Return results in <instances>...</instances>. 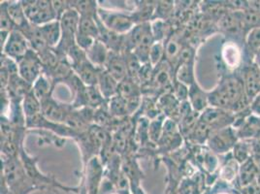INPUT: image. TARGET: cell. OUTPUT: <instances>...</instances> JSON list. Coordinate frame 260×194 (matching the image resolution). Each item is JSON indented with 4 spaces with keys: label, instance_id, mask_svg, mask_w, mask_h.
Returning a JSON list of instances; mask_svg holds the SVG:
<instances>
[{
    "label": "cell",
    "instance_id": "obj_1",
    "mask_svg": "<svg viewBox=\"0 0 260 194\" xmlns=\"http://www.w3.org/2000/svg\"><path fill=\"white\" fill-rule=\"evenodd\" d=\"M1 183L13 194H30L37 188L27 177L20 155L17 157H1Z\"/></svg>",
    "mask_w": 260,
    "mask_h": 194
},
{
    "label": "cell",
    "instance_id": "obj_2",
    "mask_svg": "<svg viewBox=\"0 0 260 194\" xmlns=\"http://www.w3.org/2000/svg\"><path fill=\"white\" fill-rule=\"evenodd\" d=\"M20 158L24 167L25 173L29 180L32 182L37 190H62L65 192H72L78 194L79 186L71 187L67 186L59 182H57L53 176L46 175L40 171L39 167L37 166V158L29 155L24 148L22 147L20 151Z\"/></svg>",
    "mask_w": 260,
    "mask_h": 194
},
{
    "label": "cell",
    "instance_id": "obj_3",
    "mask_svg": "<svg viewBox=\"0 0 260 194\" xmlns=\"http://www.w3.org/2000/svg\"><path fill=\"white\" fill-rule=\"evenodd\" d=\"M22 4L27 20L34 25L40 26L58 20L53 8L52 1L31 0L22 1Z\"/></svg>",
    "mask_w": 260,
    "mask_h": 194
},
{
    "label": "cell",
    "instance_id": "obj_4",
    "mask_svg": "<svg viewBox=\"0 0 260 194\" xmlns=\"http://www.w3.org/2000/svg\"><path fill=\"white\" fill-rule=\"evenodd\" d=\"M98 17L107 28L120 35H125L136 25L132 13L99 8Z\"/></svg>",
    "mask_w": 260,
    "mask_h": 194
},
{
    "label": "cell",
    "instance_id": "obj_5",
    "mask_svg": "<svg viewBox=\"0 0 260 194\" xmlns=\"http://www.w3.org/2000/svg\"><path fill=\"white\" fill-rule=\"evenodd\" d=\"M19 75L26 83L33 86L37 79L43 73L42 61L34 50L30 49L22 59L18 62Z\"/></svg>",
    "mask_w": 260,
    "mask_h": 194
},
{
    "label": "cell",
    "instance_id": "obj_6",
    "mask_svg": "<svg viewBox=\"0 0 260 194\" xmlns=\"http://www.w3.org/2000/svg\"><path fill=\"white\" fill-rule=\"evenodd\" d=\"M2 54L15 60L17 63L31 49L27 39L19 29L13 30L6 42L1 47Z\"/></svg>",
    "mask_w": 260,
    "mask_h": 194
},
{
    "label": "cell",
    "instance_id": "obj_7",
    "mask_svg": "<svg viewBox=\"0 0 260 194\" xmlns=\"http://www.w3.org/2000/svg\"><path fill=\"white\" fill-rule=\"evenodd\" d=\"M41 109L45 119L54 123H64L65 119L73 110V107L71 104L56 101L52 94L41 101Z\"/></svg>",
    "mask_w": 260,
    "mask_h": 194
},
{
    "label": "cell",
    "instance_id": "obj_8",
    "mask_svg": "<svg viewBox=\"0 0 260 194\" xmlns=\"http://www.w3.org/2000/svg\"><path fill=\"white\" fill-rule=\"evenodd\" d=\"M200 120L203 121L213 131L226 128L228 124L232 121V116L229 112L218 108H207L200 115Z\"/></svg>",
    "mask_w": 260,
    "mask_h": 194
},
{
    "label": "cell",
    "instance_id": "obj_9",
    "mask_svg": "<svg viewBox=\"0 0 260 194\" xmlns=\"http://www.w3.org/2000/svg\"><path fill=\"white\" fill-rule=\"evenodd\" d=\"M235 145V135L230 127L215 131L209 138L211 150L218 153L226 152Z\"/></svg>",
    "mask_w": 260,
    "mask_h": 194
},
{
    "label": "cell",
    "instance_id": "obj_10",
    "mask_svg": "<svg viewBox=\"0 0 260 194\" xmlns=\"http://www.w3.org/2000/svg\"><path fill=\"white\" fill-rule=\"evenodd\" d=\"M104 69L119 83L128 77L126 59L123 53L110 52Z\"/></svg>",
    "mask_w": 260,
    "mask_h": 194
},
{
    "label": "cell",
    "instance_id": "obj_11",
    "mask_svg": "<svg viewBox=\"0 0 260 194\" xmlns=\"http://www.w3.org/2000/svg\"><path fill=\"white\" fill-rule=\"evenodd\" d=\"M101 68L92 64L88 59L75 66L73 71L86 86H98V76Z\"/></svg>",
    "mask_w": 260,
    "mask_h": 194
},
{
    "label": "cell",
    "instance_id": "obj_12",
    "mask_svg": "<svg viewBox=\"0 0 260 194\" xmlns=\"http://www.w3.org/2000/svg\"><path fill=\"white\" fill-rule=\"evenodd\" d=\"M119 84V82L113 76L110 75L104 68L100 69L98 76V86L102 95L107 101L112 97L116 96L118 94Z\"/></svg>",
    "mask_w": 260,
    "mask_h": 194
},
{
    "label": "cell",
    "instance_id": "obj_13",
    "mask_svg": "<svg viewBox=\"0 0 260 194\" xmlns=\"http://www.w3.org/2000/svg\"><path fill=\"white\" fill-rule=\"evenodd\" d=\"M39 29L47 46L51 49H55L61 39V27L59 21L57 20L40 25Z\"/></svg>",
    "mask_w": 260,
    "mask_h": 194
},
{
    "label": "cell",
    "instance_id": "obj_14",
    "mask_svg": "<svg viewBox=\"0 0 260 194\" xmlns=\"http://www.w3.org/2000/svg\"><path fill=\"white\" fill-rule=\"evenodd\" d=\"M188 102L191 107L197 113H203L209 104L208 93H206L195 82L191 86H188Z\"/></svg>",
    "mask_w": 260,
    "mask_h": 194
},
{
    "label": "cell",
    "instance_id": "obj_15",
    "mask_svg": "<svg viewBox=\"0 0 260 194\" xmlns=\"http://www.w3.org/2000/svg\"><path fill=\"white\" fill-rule=\"evenodd\" d=\"M111 51H109L108 48L99 40H95L93 45L86 52L87 59L99 68H104L106 64V61L108 59L109 54Z\"/></svg>",
    "mask_w": 260,
    "mask_h": 194
},
{
    "label": "cell",
    "instance_id": "obj_16",
    "mask_svg": "<svg viewBox=\"0 0 260 194\" xmlns=\"http://www.w3.org/2000/svg\"><path fill=\"white\" fill-rule=\"evenodd\" d=\"M258 168L252 159L249 158L247 161L244 162L240 168L239 172V183L241 187H245L254 181L257 180Z\"/></svg>",
    "mask_w": 260,
    "mask_h": 194
},
{
    "label": "cell",
    "instance_id": "obj_17",
    "mask_svg": "<svg viewBox=\"0 0 260 194\" xmlns=\"http://www.w3.org/2000/svg\"><path fill=\"white\" fill-rule=\"evenodd\" d=\"M107 107L111 115L116 119H126L130 116L127 101L119 94L109 99L107 101Z\"/></svg>",
    "mask_w": 260,
    "mask_h": 194
},
{
    "label": "cell",
    "instance_id": "obj_18",
    "mask_svg": "<svg viewBox=\"0 0 260 194\" xmlns=\"http://www.w3.org/2000/svg\"><path fill=\"white\" fill-rule=\"evenodd\" d=\"M118 94L126 100L135 97H141L143 95L141 85L138 81L127 77L123 81L119 82Z\"/></svg>",
    "mask_w": 260,
    "mask_h": 194
},
{
    "label": "cell",
    "instance_id": "obj_19",
    "mask_svg": "<svg viewBox=\"0 0 260 194\" xmlns=\"http://www.w3.org/2000/svg\"><path fill=\"white\" fill-rule=\"evenodd\" d=\"M54 86L55 85H54V82L49 77H47L44 73H42L41 76L37 79V81L33 84V93L41 102L47 97L53 94Z\"/></svg>",
    "mask_w": 260,
    "mask_h": 194
},
{
    "label": "cell",
    "instance_id": "obj_20",
    "mask_svg": "<svg viewBox=\"0 0 260 194\" xmlns=\"http://www.w3.org/2000/svg\"><path fill=\"white\" fill-rule=\"evenodd\" d=\"M8 13L11 17L12 21L15 23L17 29H21L24 25H26L29 21L27 20L25 13L22 7V1L8 2L5 1Z\"/></svg>",
    "mask_w": 260,
    "mask_h": 194
},
{
    "label": "cell",
    "instance_id": "obj_21",
    "mask_svg": "<svg viewBox=\"0 0 260 194\" xmlns=\"http://www.w3.org/2000/svg\"><path fill=\"white\" fill-rule=\"evenodd\" d=\"M23 114L25 116V120L31 119L33 117L42 113L41 109V102L40 100L35 96L33 93L32 89L25 94L22 102Z\"/></svg>",
    "mask_w": 260,
    "mask_h": 194
},
{
    "label": "cell",
    "instance_id": "obj_22",
    "mask_svg": "<svg viewBox=\"0 0 260 194\" xmlns=\"http://www.w3.org/2000/svg\"><path fill=\"white\" fill-rule=\"evenodd\" d=\"M175 79L185 86H191L195 83L193 62H180L175 69Z\"/></svg>",
    "mask_w": 260,
    "mask_h": 194
},
{
    "label": "cell",
    "instance_id": "obj_23",
    "mask_svg": "<svg viewBox=\"0 0 260 194\" xmlns=\"http://www.w3.org/2000/svg\"><path fill=\"white\" fill-rule=\"evenodd\" d=\"M69 6L78 12L80 17H96L98 15L99 7L96 1H69Z\"/></svg>",
    "mask_w": 260,
    "mask_h": 194
},
{
    "label": "cell",
    "instance_id": "obj_24",
    "mask_svg": "<svg viewBox=\"0 0 260 194\" xmlns=\"http://www.w3.org/2000/svg\"><path fill=\"white\" fill-rule=\"evenodd\" d=\"M245 89L249 98H254L260 91V74L254 68H249L245 77Z\"/></svg>",
    "mask_w": 260,
    "mask_h": 194
},
{
    "label": "cell",
    "instance_id": "obj_25",
    "mask_svg": "<svg viewBox=\"0 0 260 194\" xmlns=\"http://www.w3.org/2000/svg\"><path fill=\"white\" fill-rule=\"evenodd\" d=\"M78 33L87 35L98 40L99 37L98 15L96 17H80Z\"/></svg>",
    "mask_w": 260,
    "mask_h": 194
},
{
    "label": "cell",
    "instance_id": "obj_26",
    "mask_svg": "<svg viewBox=\"0 0 260 194\" xmlns=\"http://www.w3.org/2000/svg\"><path fill=\"white\" fill-rule=\"evenodd\" d=\"M165 56V46L164 42H154L152 45L150 56H149V63L155 67L164 60Z\"/></svg>",
    "mask_w": 260,
    "mask_h": 194
},
{
    "label": "cell",
    "instance_id": "obj_27",
    "mask_svg": "<svg viewBox=\"0 0 260 194\" xmlns=\"http://www.w3.org/2000/svg\"><path fill=\"white\" fill-rule=\"evenodd\" d=\"M15 29L17 28L8 13L6 3L1 2V33H10Z\"/></svg>",
    "mask_w": 260,
    "mask_h": 194
},
{
    "label": "cell",
    "instance_id": "obj_28",
    "mask_svg": "<svg viewBox=\"0 0 260 194\" xmlns=\"http://www.w3.org/2000/svg\"><path fill=\"white\" fill-rule=\"evenodd\" d=\"M249 151V147L245 143H237L234 146V155L238 161L243 162V163L247 161L249 159L248 158Z\"/></svg>",
    "mask_w": 260,
    "mask_h": 194
},
{
    "label": "cell",
    "instance_id": "obj_29",
    "mask_svg": "<svg viewBox=\"0 0 260 194\" xmlns=\"http://www.w3.org/2000/svg\"><path fill=\"white\" fill-rule=\"evenodd\" d=\"M249 48L253 51L260 50V28H253L248 36Z\"/></svg>",
    "mask_w": 260,
    "mask_h": 194
},
{
    "label": "cell",
    "instance_id": "obj_30",
    "mask_svg": "<svg viewBox=\"0 0 260 194\" xmlns=\"http://www.w3.org/2000/svg\"><path fill=\"white\" fill-rule=\"evenodd\" d=\"M252 109H253L254 112H256V114H259L260 115V96L256 97L255 101L253 102Z\"/></svg>",
    "mask_w": 260,
    "mask_h": 194
},
{
    "label": "cell",
    "instance_id": "obj_31",
    "mask_svg": "<svg viewBox=\"0 0 260 194\" xmlns=\"http://www.w3.org/2000/svg\"><path fill=\"white\" fill-rule=\"evenodd\" d=\"M78 194H87V188L85 186V183H83V181H81V184L79 186V192Z\"/></svg>",
    "mask_w": 260,
    "mask_h": 194
},
{
    "label": "cell",
    "instance_id": "obj_32",
    "mask_svg": "<svg viewBox=\"0 0 260 194\" xmlns=\"http://www.w3.org/2000/svg\"><path fill=\"white\" fill-rule=\"evenodd\" d=\"M132 193L133 194H147L145 191H144V189L142 188L141 186H139V187H137V188H135V189H133L132 190Z\"/></svg>",
    "mask_w": 260,
    "mask_h": 194
},
{
    "label": "cell",
    "instance_id": "obj_33",
    "mask_svg": "<svg viewBox=\"0 0 260 194\" xmlns=\"http://www.w3.org/2000/svg\"><path fill=\"white\" fill-rule=\"evenodd\" d=\"M165 194H179L176 192V190H175V188L174 187H171L170 189L169 188H167V190H166V193Z\"/></svg>",
    "mask_w": 260,
    "mask_h": 194
}]
</instances>
